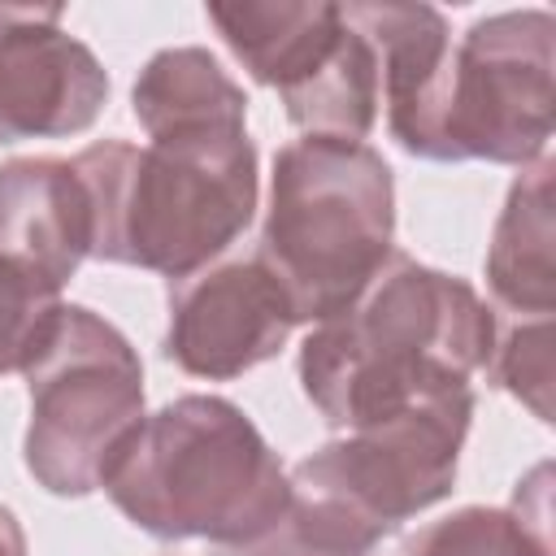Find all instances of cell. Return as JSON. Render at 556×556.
<instances>
[{
  "instance_id": "cell-1",
  "label": "cell",
  "mask_w": 556,
  "mask_h": 556,
  "mask_svg": "<svg viewBox=\"0 0 556 556\" xmlns=\"http://www.w3.org/2000/svg\"><path fill=\"white\" fill-rule=\"evenodd\" d=\"M491 334L495 313L465 278L395 252L343 313L304 339L300 382L330 426L352 430L469 387Z\"/></svg>"
},
{
  "instance_id": "cell-2",
  "label": "cell",
  "mask_w": 556,
  "mask_h": 556,
  "mask_svg": "<svg viewBox=\"0 0 556 556\" xmlns=\"http://www.w3.org/2000/svg\"><path fill=\"white\" fill-rule=\"evenodd\" d=\"M91 195V256L165 278L200 274L256 208V148L248 130H191L148 148L104 139L74 156Z\"/></svg>"
},
{
  "instance_id": "cell-3",
  "label": "cell",
  "mask_w": 556,
  "mask_h": 556,
  "mask_svg": "<svg viewBox=\"0 0 556 556\" xmlns=\"http://www.w3.org/2000/svg\"><path fill=\"white\" fill-rule=\"evenodd\" d=\"M104 491L156 539L235 547L287 513L291 478L243 408L217 395H182L139 421L104 473Z\"/></svg>"
},
{
  "instance_id": "cell-4",
  "label": "cell",
  "mask_w": 556,
  "mask_h": 556,
  "mask_svg": "<svg viewBox=\"0 0 556 556\" xmlns=\"http://www.w3.org/2000/svg\"><path fill=\"white\" fill-rule=\"evenodd\" d=\"M395 187L361 139L304 135L274 161L256 261L282 287L295 326L343 313L395 256Z\"/></svg>"
},
{
  "instance_id": "cell-5",
  "label": "cell",
  "mask_w": 556,
  "mask_h": 556,
  "mask_svg": "<svg viewBox=\"0 0 556 556\" xmlns=\"http://www.w3.org/2000/svg\"><path fill=\"white\" fill-rule=\"evenodd\" d=\"M552 35L543 9L473 22L400 148L430 161L534 165L552 139Z\"/></svg>"
},
{
  "instance_id": "cell-6",
  "label": "cell",
  "mask_w": 556,
  "mask_h": 556,
  "mask_svg": "<svg viewBox=\"0 0 556 556\" xmlns=\"http://www.w3.org/2000/svg\"><path fill=\"white\" fill-rule=\"evenodd\" d=\"M26 469L52 495H91L143 421V365L135 348L91 308L65 304L48 343L26 365Z\"/></svg>"
},
{
  "instance_id": "cell-7",
  "label": "cell",
  "mask_w": 556,
  "mask_h": 556,
  "mask_svg": "<svg viewBox=\"0 0 556 556\" xmlns=\"http://www.w3.org/2000/svg\"><path fill=\"white\" fill-rule=\"evenodd\" d=\"M469 417L473 391L460 387L352 426L291 469V491L348 513L382 539L452 491Z\"/></svg>"
},
{
  "instance_id": "cell-8",
  "label": "cell",
  "mask_w": 556,
  "mask_h": 556,
  "mask_svg": "<svg viewBox=\"0 0 556 556\" xmlns=\"http://www.w3.org/2000/svg\"><path fill=\"white\" fill-rule=\"evenodd\" d=\"M291 330L295 313L282 287L256 256H248L191 274L174 287L165 356L178 369L217 382L269 361Z\"/></svg>"
},
{
  "instance_id": "cell-9",
  "label": "cell",
  "mask_w": 556,
  "mask_h": 556,
  "mask_svg": "<svg viewBox=\"0 0 556 556\" xmlns=\"http://www.w3.org/2000/svg\"><path fill=\"white\" fill-rule=\"evenodd\" d=\"M56 22V4H0V139L9 143L78 135L109 96L96 52Z\"/></svg>"
},
{
  "instance_id": "cell-10",
  "label": "cell",
  "mask_w": 556,
  "mask_h": 556,
  "mask_svg": "<svg viewBox=\"0 0 556 556\" xmlns=\"http://www.w3.org/2000/svg\"><path fill=\"white\" fill-rule=\"evenodd\" d=\"M91 248L96 213L74 161L26 156L0 169V256L65 287Z\"/></svg>"
},
{
  "instance_id": "cell-11",
  "label": "cell",
  "mask_w": 556,
  "mask_h": 556,
  "mask_svg": "<svg viewBox=\"0 0 556 556\" xmlns=\"http://www.w3.org/2000/svg\"><path fill=\"white\" fill-rule=\"evenodd\" d=\"M208 22L222 30L243 70L256 83L278 87L282 100L313 83L348 35L343 9L321 0L208 4Z\"/></svg>"
},
{
  "instance_id": "cell-12",
  "label": "cell",
  "mask_w": 556,
  "mask_h": 556,
  "mask_svg": "<svg viewBox=\"0 0 556 556\" xmlns=\"http://www.w3.org/2000/svg\"><path fill=\"white\" fill-rule=\"evenodd\" d=\"M486 287L504 317L556 313V226H552V161L526 165L513 182L486 248Z\"/></svg>"
},
{
  "instance_id": "cell-13",
  "label": "cell",
  "mask_w": 556,
  "mask_h": 556,
  "mask_svg": "<svg viewBox=\"0 0 556 556\" xmlns=\"http://www.w3.org/2000/svg\"><path fill=\"white\" fill-rule=\"evenodd\" d=\"M135 117L152 139L191 130H243V87L204 48H165L135 78Z\"/></svg>"
},
{
  "instance_id": "cell-14",
  "label": "cell",
  "mask_w": 556,
  "mask_h": 556,
  "mask_svg": "<svg viewBox=\"0 0 556 556\" xmlns=\"http://www.w3.org/2000/svg\"><path fill=\"white\" fill-rule=\"evenodd\" d=\"M395 556H552L547 543V508L526 513L513 508H460L421 526Z\"/></svg>"
},
{
  "instance_id": "cell-15",
  "label": "cell",
  "mask_w": 556,
  "mask_h": 556,
  "mask_svg": "<svg viewBox=\"0 0 556 556\" xmlns=\"http://www.w3.org/2000/svg\"><path fill=\"white\" fill-rule=\"evenodd\" d=\"M378 534L348 513L291 491L287 513L256 539L213 547V556H378Z\"/></svg>"
},
{
  "instance_id": "cell-16",
  "label": "cell",
  "mask_w": 556,
  "mask_h": 556,
  "mask_svg": "<svg viewBox=\"0 0 556 556\" xmlns=\"http://www.w3.org/2000/svg\"><path fill=\"white\" fill-rule=\"evenodd\" d=\"M486 369H491L495 387L517 395L539 421H552V378H556L552 317H504V321H495Z\"/></svg>"
},
{
  "instance_id": "cell-17",
  "label": "cell",
  "mask_w": 556,
  "mask_h": 556,
  "mask_svg": "<svg viewBox=\"0 0 556 556\" xmlns=\"http://www.w3.org/2000/svg\"><path fill=\"white\" fill-rule=\"evenodd\" d=\"M61 308V287L0 256V374H26V365L48 343Z\"/></svg>"
},
{
  "instance_id": "cell-18",
  "label": "cell",
  "mask_w": 556,
  "mask_h": 556,
  "mask_svg": "<svg viewBox=\"0 0 556 556\" xmlns=\"http://www.w3.org/2000/svg\"><path fill=\"white\" fill-rule=\"evenodd\" d=\"M0 556H26V534L4 504H0Z\"/></svg>"
}]
</instances>
